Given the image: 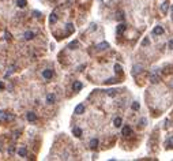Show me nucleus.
I'll return each mask as SVG.
<instances>
[{
	"instance_id": "obj_1",
	"label": "nucleus",
	"mask_w": 173,
	"mask_h": 161,
	"mask_svg": "<svg viewBox=\"0 0 173 161\" xmlns=\"http://www.w3.org/2000/svg\"><path fill=\"white\" fill-rule=\"evenodd\" d=\"M14 117L15 116L12 115V113L0 111V121H10V120H14Z\"/></svg>"
},
{
	"instance_id": "obj_2",
	"label": "nucleus",
	"mask_w": 173,
	"mask_h": 161,
	"mask_svg": "<svg viewBox=\"0 0 173 161\" xmlns=\"http://www.w3.org/2000/svg\"><path fill=\"white\" fill-rule=\"evenodd\" d=\"M125 29H127V26H125V23H120L119 26H117V29H116V33H117V36H121V34L125 31Z\"/></svg>"
},
{
	"instance_id": "obj_3",
	"label": "nucleus",
	"mask_w": 173,
	"mask_h": 161,
	"mask_svg": "<svg viewBox=\"0 0 173 161\" xmlns=\"http://www.w3.org/2000/svg\"><path fill=\"white\" fill-rule=\"evenodd\" d=\"M153 34H155V36H161V34H164V27L162 26H155L154 29H153Z\"/></svg>"
},
{
	"instance_id": "obj_4",
	"label": "nucleus",
	"mask_w": 173,
	"mask_h": 161,
	"mask_svg": "<svg viewBox=\"0 0 173 161\" xmlns=\"http://www.w3.org/2000/svg\"><path fill=\"white\" fill-rule=\"evenodd\" d=\"M42 75H44V78L46 81H49V79H52V77H53V71L52 70H45V71L42 72Z\"/></svg>"
},
{
	"instance_id": "obj_5",
	"label": "nucleus",
	"mask_w": 173,
	"mask_h": 161,
	"mask_svg": "<svg viewBox=\"0 0 173 161\" xmlns=\"http://www.w3.org/2000/svg\"><path fill=\"white\" fill-rule=\"evenodd\" d=\"M131 132H132V130H131V127H129V126H124L123 130H121V134H123L124 137L131 135Z\"/></svg>"
},
{
	"instance_id": "obj_6",
	"label": "nucleus",
	"mask_w": 173,
	"mask_h": 161,
	"mask_svg": "<svg viewBox=\"0 0 173 161\" xmlns=\"http://www.w3.org/2000/svg\"><path fill=\"white\" fill-rule=\"evenodd\" d=\"M81 89H82V83L79 81H75V82H74V85H72V90H74V92H79Z\"/></svg>"
},
{
	"instance_id": "obj_7",
	"label": "nucleus",
	"mask_w": 173,
	"mask_h": 161,
	"mask_svg": "<svg viewBox=\"0 0 173 161\" xmlns=\"http://www.w3.org/2000/svg\"><path fill=\"white\" fill-rule=\"evenodd\" d=\"M150 82H151V83H158V82H159V77L157 75V74L153 72L150 75Z\"/></svg>"
},
{
	"instance_id": "obj_8",
	"label": "nucleus",
	"mask_w": 173,
	"mask_h": 161,
	"mask_svg": "<svg viewBox=\"0 0 173 161\" xmlns=\"http://www.w3.org/2000/svg\"><path fill=\"white\" fill-rule=\"evenodd\" d=\"M83 112H85V105L83 104H79L75 108V113H76V115H81V113H83Z\"/></svg>"
},
{
	"instance_id": "obj_9",
	"label": "nucleus",
	"mask_w": 173,
	"mask_h": 161,
	"mask_svg": "<svg viewBox=\"0 0 173 161\" xmlns=\"http://www.w3.org/2000/svg\"><path fill=\"white\" fill-rule=\"evenodd\" d=\"M169 10V3L168 2H164L162 4H161V11H162V14H166Z\"/></svg>"
},
{
	"instance_id": "obj_10",
	"label": "nucleus",
	"mask_w": 173,
	"mask_h": 161,
	"mask_svg": "<svg viewBox=\"0 0 173 161\" xmlns=\"http://www.w3.org/2000/svg\"><path fill=\"white\" fill-rule=\"evenodd\" d=\"M26 119L29 120V121H36V119H37V116H36V113H33V112H29L26 115Z\"/></svg>"
},
{
	"instance_id": "obj_11",
	"label": "nucleus",
	"mask_w": 173,
	"mask_h": 161,
	"mask_svg": "<svg viewBox=\"0 0 173 161\" xmlns=\"http://www.w3.org/2000/svg\"><path fill=\"white\" fill-rule=\"evenodd\" d=\"M140 71H142V66H134V68H132V74L134 75H138V74H139Z\"/></svg>"
},
{
	"instance_id": "obj_12",
	"label": "nucleus",
	"mask_w": 173,
	"mask_h": 161,
	"mask_svg": "<svg viewBox=\"0 0 173 161\" xmlns=\"http://www.w3.org/2000/svg\"><path fill=\"white\" fill-rule=\"evenodd\" d=\"M72 132H74V135H75V137H78V138H81V137H82V128H79V127H75L72 130Z\"/></svg>"
},
{
	"instance_id": "obj_13",
	"label": "nucleus",
	"mask_w": 173,
	"mask_h": 161,
	"mask_svg": "<svg viewBox=\"0 0 173 161\" xmlns=\"http://www.w3.org/2000/svg\"><path fill=\"white\" fill-rule=\"evenodd\" d=\"M56 21H57V15H56V13H52L50 14V18H49V23L53 25V23H56Z\"/></svg>"
},
{
	"instance_id": "obj_14",
	"label": "nucleus",
	"mask_w": 173,
	"mask_h": 161,
	"mask_svg": "<svg viewBox=\"0 0 173 161\" xmlns=\"http://www.w3.org/2000/svg\"><path fill=\"white\" fill-rule=\"evenodd\" d=\"M78 46H79V41H76V40L68 44V48H70V49H76Z\"/></svg>"
},
{
	"instance_id": "obj_15",
	"label": "nucleus",
	"mask_w": 173,
	"mask_h": 161,
	"mask_svg": "<svg viewBox=\"0 0 173 161\" xmlns=\"http://www.w3.org/2000/svg\"><path fill=\"white\" fill-rule=\"evenodd\" d=\"M107 48H109V44H108V42H102V44H98V45H97V49H98V51H104V49H107Z\"/></svg>"
},
{
	"instance_id": "obj_16",
	"label": "nucleus",
	"mask_w": 173,
	"mask_h": 161,
	"mask_svg": "<svg viewBox=\"0 0 173 161\" xmlns=\"http://www.w3.org/2000/svg\"><path fill=\"white\" fill-rule=\"evenodd\" d=\"M34 36H36V34H34L33 31H26V33L23 34V37H25L26 40H31V38H33Z\"/></svg>"
},
{
	"instance_id": "obj_17",
	"label": "nucleus",
	"mask_w": 173,
	"mask_h": 161,
	"mask_svg": "<svg viewBox=\"0 0 173 161\" xmlns=\"http://www.w3.org/2000/svg\"><path fill=\"white\" fill-rule=\"evenodd\" d=\"M89 146L91 147V149H96L98 146V139H96V138L91 139V141H90V143H89Z\"/></svg>"
},
{
	"instance_id": "obj_18",
	"label": "nucleus",
	"mask_w": 173,
	"mask_h": 161,
	"mask_svg": "<svg viewBox=\"0 0 173 161\" xmlns=\"http://www.w3.org/2000/svg\"><path fill=\"white\" fill-rule=\"evenodd\" d=\"M46 103H48V104H53L55 103V94H48V96H46Z\"/></svg>"
},
{
	"instance_id": "obj_19",
	"label": "nucleus",
	"mask_w": 173,
	"mask_h": 161,
	"mask_svg": "<svg viewBox=\"0 0 173 161\" xmlns=\"http://www.w3.org/2000/svg\"><path fill=\"white\" fill-rule=\"evenodd\" d=\"M67 27H65V30H67V33L68 34H72L74 33V25L72 23H68V25H65Z\"/></svg>"
},
{
	"instance_id": "obj_20",
	"label": "nucleus",
	"mask_w": 173,
	"mask_h": 161,
	"mask_svg": "<svg viewBox=\"0 0 173 161\" xmlns=\"http://www.w3.org/2000/svg\"><path fill=\"white\" fill-rule=\"evenodd\" d=\"M116 93H117L116 89H108V90H107V94H108V96H111V97H115Z\"/></svg>"
},
{
	"instance_id": "obj_21",
	"label": "nucleus",
	"mask_w": 173,
	"mask_h": 161,
	"mask_svg": "<svg viewBox=\"0 0 173 161\" xmlns=\"http://www.w3.org/2000/svg\"><path fill=\"white\" fill-rule=\"evenodd\" d=\"M18 153H19V156H21V157H25L27 154V150H26V147H21L18 150Z\"/></svg>"
},
{
	"instance_id": "obj_22",
	"label": "nucleus",
	"mask_w": 173,
	"mask_h": 161,
	"mask_svg": "<svg viewBox=\"0 0 173 161\" xmlns=\"http://www.w3.org/2000/svg\"><path fill=\"white\" fill-rule=\"evenodd\" d=\"M17 4H18V7L23 8V7H26V0H17Z\"/></svg>"
},
{
	"instance_id": "obj_23",
	"label": "nucleus",
	"mask_w": 173,
	"mask_h": 161,
	"mask_svg": "<svg viewBox=\"0 0 173 161\" xmlns=\"http://www.w3.org/2000/svg\"><path fill=\"white\" fill-rule=\"evenodd\" d=\"M113 124H115V127H120L121 126V117H116L115 121H113Z\"/></svg>"
},
{
	"instance_id": "obj_24",
	"label": "nucleus",
	"mask_w": 173,
	"mask_h": 161,
	"mask_svg": "<svg viewBox=\"0 0 173 161\" xmlns=\"http://www.w3.org/2000/svg\"><path fill=\"white\" fill-rule=\"evenodd\" d=\"M139 108H140V105H139V103H132V109L134 111H139Z\"/></svg>"
},
{
	"instance_id": "obj_25",
	"label": "nucleus",
	"mask_w": 173,
	"mask_h": 161,
	"mask_svg": "<svg viewBox=\"0 0 173 161\" xmlns=\"http://www.w3.org/2000/svg\"><path fill=\"white\" fill-rule=\"evenodd\" d=\"M146 123H147V120L144 119V117H142V119H140V121H139L140 127H144V126H146Z\"/></svg>"
},
{
	"instance_id": "obj_26",
	"label": "nucleus",
	"mask_w": 173,
	"mask_h": 161,
	"mask_svg": "<svg viewBox=\"0 0 173 161\" xmlns=\"http://www.w3.org/2000/svg\"><path fill=\"white\" fill-rule=\"evenodd\" d=\"M115 71H116L117 74L121 72V66H120V64H115Z\"/></svg>"
},
{
	"instance_id": "obj_27",
	"label": "nucleus",
	"mask_w": 173,
	"mask_h": 161,
	"mask_svg": "<svg viewBox=\"0 0 173 161\" xmlns=\"http://www.w3.org/2000/svg\"><path fill=\"white\" fill-rule=\"evenodd\" d=\"M105 82H107V83H115V82H119V81H117L116 78H109V79H107Z\"/></svg>"
},
{
	"instance_id": "obj_28",
	"label": "nucleus",
	"mask_w": 173,
	"mask_h": 161,
	"mask_svg": "<svg viewBox=\"0 0 173 161\" xmlns=\"http://www.w3.org/2000/svg\"><path fill=\"white\" fill-rule=\"evenodd\" d=\"M168 146L169 147H173V137H170V138L168 139Z\"/></svg>"
},
{
	"instance_id": "obj_29",
	"label": "nucleus",
	"mask_w": 173,
	"mask_h": 161,
	"mask_svg": "<svg viewBox=\"0 0 173 161\" xmlns=\"http://www.w3.org/2000/svg\"><path fill=\"white\" fill-rule=\"evenodd\" d=\"M117 19H119V21L124 19V14H123V13H117Z\"/></svg>"
},
{
	"instance_id": "obj_30",
	"label": "nucleus",
	"mask_w": 173,
	"mask_h": 161,
	"mask_svg": "<svg viewBox=\"0 0 173 161\" xmlns=\"http://www.w3.org/2000/svg\"><path fill=\"white\" fill-rule=\"evenodd\" d=\"M33 15H34V17H37V18H40L41 13H40V11H33Z\"/></svg>"
},
{
	"instance_id": "obj_31",
	"label": "nucleus",
	"mask_w": 173,
	"mask_h": 161,
	"mask_svg": "<svg viewBox=\"0 0 173 161\" xmlns=\"http://www.w3.org/2000/svg\"><path fill=\"white\" fill-rule=\"evenodd\" d=\"M149 44H150V41H149V38H144V40H143V42H142V45L144 46V45H149Z\"/></svg>"
},
{
	"instance_id": "obj_32",
	"label": "nucleus",
	"mask_w": 173,
	"mask_h": 161,
	"mask_svg": "<svg viewBox=\"0 0 173 161\" xmlns=\"http://www.w3.org/2000/svg\"><path fill=\"white\" fill-rule=\"evenodd\" d=\"M8 153H10V156H12V154H14V153H15V149H14L12 146H11V147L8 149Z\"/></svg>"
},
{
	"instance_id": "obj_33",
	"label": "nucleus",
	"mask_w": 173,
	"mask_h": 161,
	"mask_svg": "<svg viewBox=\"0 0 173 161\" xmlns=\"http://www.w3.org/2000/svg\"><path fill=\"white\" fill-rule=\"evenodd\" d=\"M72 3H75V0H67V3H65V4H67V6H71Z\"/></svg>"
},
{
	"instance_id": "obj_34",
	"label": "nucleus",
	"mask_w": 173,
	"mask_h": 161,
	"mask_svg": "<svg viewBox=\"0 0 173 161\" xmlns=\"http://www.w3.org/2000/svg\"><path fill=\"white\" fill-rule=\"evenodd\" d=\"M6 38H7V40H8V41L11 40V34L8 33V31H6Z\"/></svg>"
},
{
	"instance_id": "obj_35",
	"label": "nucleus",
	"mask_w": 173,
	"mask_h": 161,
	"mask_svg": "<svg viewBox=\"0 0 173 161\" xmlns=\"http://www.w3.org/2000/svg\"><path fill=\"white\" fill-rule=\"evenodd\" d=\"M169 48H170V49H173V40H170V41H169Z\"/></svg>"
},
{
	"instance_id": "obj_36",
	"label": "nucleus",
	"mask_w": 173,
	"mask_h": 161,
	"mask_svg": "<svg viewBox=\"0 0 173 161\" xmlns=\"http://www.w3.org/2000/svg\"><path fill=\"white\" fill-rule=\"evenodd\" d=\"M3 89H4V83H3V82H0V92H2Z\"/></svg>"
},
{
	"instance_id": "obj_37",
	"label": "nucleus",
	"mask_w": 173,
	"mask_h": 161,
	"mask_svg": "<svg viewBox=\"0 0 173 161\" xmlns=\"http://www.w3.org/2000/svg\"><path fill=\"white\" fill-rule=\"evenodd\" d=\"M172 14H173V6H172Z\"/></svg>"
},
{
	"instance_id": "obj_38",
	"label": "nucleus",
	"mask_w": 173,
	"mask_h": 161,
	"mask_svg": "<svg viewBox=\"0 0 173 161\" xmlns=\"http://www.w3.org/2000/svg\"><path fill=\"white\" fill-rule=\"evenodd\" d=\"M172 19H173V14H172Z\"/></svg>"
}]
</instances>
